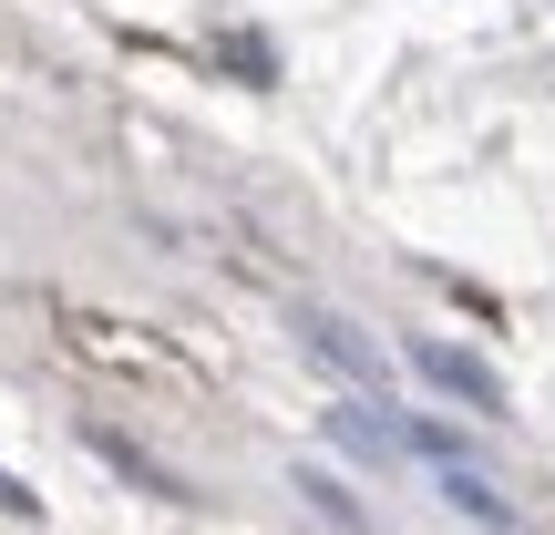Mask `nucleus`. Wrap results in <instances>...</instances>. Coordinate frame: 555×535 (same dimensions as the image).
Instances as JSON below:
<instances>
[{"label": "nucleus", "instance_id": "nucleus-1", "mask_svg": "<svg viewBox=\"0 0 555 535\" xmlns=\"http://www.w3.org/2000/svg\"><path fill=\"white\" fill-rule=\"evenodd\" d=\"M298 351H309L319 371L350 381V402H380V412H391V371H380V351H371L339 309H298Z\"/></svg>", "mask_w": 555, "mask_h": 535}, {"label": "nucleus", "instance_id": "nucleus-3", "mask_svg": "<svg viewBox=\"0 0 555 535\" xmlns=\"http://www.w3.org/2000/svg\"><path fill=\"white\" fill-rule=\"evenodd\" d=\"M0 515H41V495H31V484L11 474V463H0Z\"/></svg>", "mask_w": 555, "mask_h": 535}, {"label": "nucleus", "instance_id": "nucleus-2", "mask_svg": "<svg viewBox=\"0 0 555 535\" xmlns=\"http://www.w3.org/2000/svg\"><path fill=\"white\" fill-rule=\"evenodd\" d=\"M412 371L433 381L442 402H463V412H474V422H515V392H504V381L483 371L474 351H453V340H433V330H422V340H412Z\"/></svg>", "mask_w": 555, "mask_h": 535}]
</instances>
